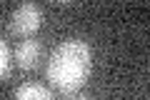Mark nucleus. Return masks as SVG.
<instances>
[{
  "mask_svg": "<svg viewBox=\"0 0 150 100\" xmlns=\"http://www.w3.org/2000/svg\"><path fill=\"white\" fill-rule=\"evenodd\" d=\"M55 3H70V0H55Z\"/></svg>",
  "mask_w": 150,
  "mask_h": 100,
  "instance_id": "nucleus-6",
  "label": "nucleus"
},
{
  "mask_svg": "<svg viewBox=\"0 0 150 100\" xmlns=\"http://www.w3.org/2000/svg\"><path fill=\"white\" fill-rule=\"evenodd\" d=\"M8 73H10V50L5 40H0V78H5Z\"/></svg>",
  "mask_w": 150,
  "mask_h": 100,
  "instance_id": "nucleus-5",
  "label": "nucleus"
},
{
  "mask_svg": "<svg viewBox=\"0 0 150 100\" xmlns=\"http://www.w3.org/2000/svg\"><path fill=\"white\" fill-rule=\"evenodd\" d=\"M93 70V53L90 45L80 38L63 40L48 58V80L53 90L60 95H80V88L88 83ZM83 98V95H80Z\"/></svg>",
  "mask_w": 150,
  "mask_h": 100,
  "instance_id": "nucleus-1",
  "label": "nucleus"
},
{
  "mask_svg": "<svg viewBox=\"0 0 150 100\" xmlns=\"http://www.w3.org/2000/svg\"><path fill=\"white\" fill-rule=\"evenodd\" d=\"M40 55H43V48L38 40H23L15 48V63L20 70H33L40 63Z\"/></svg>",
  "mask_w": 150,
  "mask_h": 100,
  "instance_id": "nucleus-3",
  "label": "nucleus"
},
{
  "mask_svg": "<svg viewBox=\"0 0 150 100\" xmlns=\"http://www.w3.org/2000/svg\"><path fill=\"white\" fill-rule=\"evenodd\" d=\"M43 25V10L35 3H23L10 15V33L15 38H30Z\"/></svg>",
  "mask_w": 150,
  "mask_h": 100,
  "instance_id": "nucleus-2",
  "label": "nucleus"
},
{
  "mask_svg": "<svg viewBox=\"0 0 150 100\" xmlns=\"http://www.w3.org/2000/svg\"><path fill=\"white\" fill-rule=\"evenodd\" d=\"M13 95L20 98V100H50L53 98V90L43 88V85H38V83H25L20 88H15Z\"/></svg>",
  "mask_w": 150,
  "mask_h": 100,
  "instance_id": "nucleus-4",
  "label": "nucleus"
}]
</instances>
